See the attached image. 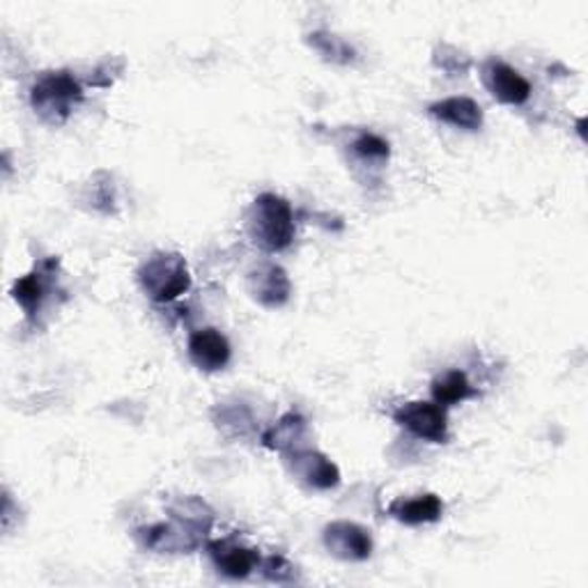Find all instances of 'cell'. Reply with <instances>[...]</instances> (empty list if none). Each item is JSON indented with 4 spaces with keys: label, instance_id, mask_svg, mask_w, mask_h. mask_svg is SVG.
<instances>
[{
    "label": "cell",
    "instance_id": "cell-1",
    "mask_svg": "<svg viewBox=\"0 0 588 588\" xmlns=\"http://www.w3.org/2000/svg\"><path fill=\"white\" fill-rule=\"evenodd\" d=\"M295 212L286 198L262 193L249 212V235L260 249L270 253L286 251L295 241Z\"/></svg>",
    "mask_w": 588,
    "mask_h": 588
},
{
    "label": "cell",
    "instance_id": "cell-2",
    "mask_svg": "<svg viewBox=\"0 0 588 588\" xmlns=\"http://www.w3.org/2000/svg\"><path fill=\"white\" fill-rule=\"evenodd\" d=\"M80 101H84V86L65 70L45 72L30 90V104L35 113L49 125L67 123Z\"/></svg>",
    "mask_w": 588,
    "mask_h": 588
},
{
    "label": "cell",
    "instance_id": "cell-3",
    "mask_svg": "<svg viewBox=\"0 0 588 588\" xmlns=\"http://www.w3.org/2000/svg\"><path fill=\"white\" fill-rule=\"evenodd\" d=\"M138 280L143 292L157 301L168 303L189 292L191 288V274L187 260L179 253L159 251L152 253L138 270Z\"/></svg>",
    "mask_w": 588,
    "mask_h": 588
},
{
    "label": "cell",
    "instance_id": "cell-4",
    "mask_svg": "<svg viewBox=\"0 0 588 588\" xmlns=\"http://www.w3.org/2000/svg\"><path fill=\"white\" fill-rule=\"evenodd\" d=\"M136 536L146 550L159 554H187L198 550L208 531L191 522L173 517V522L168 524H154L146 526V529H138Z\"/></svg>",
    "mask_w": 588,
    "mask_h": 588
},
{
    "label": "cell",
    "instance_id": "cell-5",
    "mask_svg": "<svg viewBox=\"0 0 588 588\" xmlns=\"http://www.w3.org/2000/svg\"><path fill=\"white\" fill-rule=\"evenodd\" d=\"M393 418L418 439L433 443H443L449 439V416L437 402H404L393 412Z\"/></svg>",
    "mask_w": 588,
    "mask_h": 588
},
{
    "label": "cell",
    "instance_id": "cell-6",
    "mask_svg": "<svg viewBox=\"0 0 588 588\" xmlns=\"http://www.w3.org/2000/svg\"><path fill=\"white\" fill-rule=\"evenodd\" d=\"M324 547L340 561H366L373 554V536L356 522L338 520L324 526Z\"/></svg>",
    "mask_w": 588,
    "mask_h": 588
},
{
    "label": "cell",
    "instance_id": "cell-7",
    "mask_svg": "<svg viewBox=\"0 0 588 588\" xmlns=\"http://www.w3.org/2000/svg\"><path fill=\"white\" fill-rule=\"evenodd\" d=\"M483 84L497 101L509 107H522L531 97L529 80H526L515 67L497 58H490L488 63L483 65Z\"/></svg>",
    "mask_w": 588,
    "mask_h": 588
},
{
    "label": "cell",
    "instance_id": "cell-8",
    "mask_svg": "<svg viewBox=\"0 0 588 588\" xmlns=\"http://www.w3.org/2000/svg\"><path fill=\"white\" fill-rule=\"evenodd\" d=\"M286 458L292 476L313 490H331L340 483L338 466L327 455L313 449H299L295 453H288Z\"/></svg>",
    "mask_w": 588,
    "mask_h": 588
},
{
    "label": "cell",
    "instance_id": "cell-9",
    "mask_svg": "<svg viewBox=\"0 0 588 588\" xmlns=\"http://www.w3.org/2000/svg\"><path fill=\"white\" fill-rule=\"evenodd\" d=\"M249 292L260 306L280 309L290 301L292 283L286 270L267 262V265H260L249 274Z\"/></svg>",
    "mask_w": 588,
    "mask_h": 588
},
{
    "label": "cell",
    "instance_id": "cell-10",
    "mask_svg": "<svg viewBox=\"0 0 588 588\" xmlns=\"http://www.w3.org/2000/svg\"><path fill=\"white\" fill-rule=\"evenodd\" d=\"M233 356L230 342L223 336L218 329H200L193 331L189 338V359L193 361V366L205 371V373H216L228 366V361Z\"/></svg>",
    "mask_w": 588,
    "mask_h": 588
},
{
    "label": "cell",
    "instance_id": "cell-11",
    "mask_svg": "<svg viewBox=\"0 0 588 588\" xmlns=\"http://www.w3.org/2000/svg\"><path fill=\"white\" fill-rule=\"evenodd\" d=\"M210 554L218 573L233 579H247L253 571H258L260 556L249 547L235 540H214L210 542Z\"/></svg>",
    "mask_w": 588,
    "mask_h": 588
},
{
    "label": "cell",
    "instance_id": "cell-12",
    "mask_svg": "<svg viewBox=\"0 0 588 588\" xmlns=\"http://www.w3.org/2000/svg\"><path fill=\"white\" fill-rule=\"evenodd\" d=\"M428 113L441 120V123L464 129V132H478L483 127V109L472 97L439 99L428 109Z\"/></svg>",
    "mask_w": 588,
    "mask_h": 588
},
{
    "label": "cell",
    "instance_id": "cell-13",
    "mask_svg": "<svg viewBox=\"0 0 588 588\" xmlns=\"http://www.w3.org/2000/svg\"><path fill=\"white\" fill-rule=\"evenodd\" d=\"M389 515L408 526L433 524L443 515V501L437 495H416L408 499H398L389 505Z\"/></svg>",
    "mask_w": 588,
    "mask_h": 588
},
{
    "label": "cell",
    "instance_id": "cell-14",
    "mask_svg": "<svg viewBox=\"0 0 588 588\" xmlns=\"http://www.w3.org/2000/svg\"><path fill=\"white\" fill-rule=\"evenodd\" d=\"M306 433H309L306 421L292 412V414L283 416L262 441H265V446H270V449L280 451L283 455H288V453H295L299 449H306V446H303Z\"/></svg>",
    "mask_w": 588,
    "mask_h": 588
},
{
    "label": "cell",
    "instance_id": "cell-15",
    "mask_svg": "<svg viewBox=\"0 0 588 588\" xmlns=\"http://www.w3.org/2000/svg\"><path fill=\"white\" fill-rule=\"evenodd\" d=\"M47 276L49 274H45V270H35V272L14 280L12 297H14V301L18 303V306L24 309V313L28 317H35L39 313V309H42V303H45L47 292H49Z\"/></svg>",
    "mask_w": 588,
    "mask_h": 588
},
{
    "label": "cell",
    "instance_id": "cell-16",
    "mask_svg": "<svg viewBox=\"0 0 588 588\" xmlns=\"http://www.w3.org/2000/svg\"><path fill=\"white\" fill-rule=\"evenodd\" d=\"M474 396H476L474 387L460 371H446L433 381V398L437 404H441V408H453V404L470 400Z\"/></svg>",
    "mask_w": 588,
    "mask_h": 588
},
{
    "label": "cell",
    "instance_id": "cell-17",
    "mask_svg": "<svg viewBox=\"0 0 588 588\" xmlns=\"http://www.w3.org/2000/svg\"><path fill=\"white\" fill-rule=\"evenodd\" d=\"M309 45L324 58L329 60V63L336 65H352L356 60V51L354 47L348 42V39H342L336 33L329 30H315L309 35Z\"/></svg>",
    "mask_w": 588,
    "mask_h": 588
},
{
    "label": "cell",
    "instance_id": "cell-18",
    "mask_svg": "<svg viewBox=\"0 0 588 588\" xmlns=\"http://www.w3.org/2000/svg\"><path fill=\"white\" fill-rule=\"evenodd\" d=\"M352 152L356 157H361L363 161H371V164H384V161H387L391 154V146L381 136H377L373 132H363L354 138Z\"/></svg>",
    "mask_w": 588,
    "mask_h": 588
},
{
    "label": "cell",
    "instance_id": "cell-19",
    "mask_svg": "<svg viewBox=\"0 0 588 588\" xmlns=\"http://www.w3.org/2000/svg\"><path fill=\"white\" fill-rule=\"evenodd\" d=\"M435 65L439 70H443L449 76H462L470 70V58H466L462 51H458L455 47L443 45L435 51Z\"/></svg>",
    "mask_w": 588,
    "mask_h": 588
},
{
    "label": "cell",
    "instance_id": "cell-20",
    "mask_svg": "<svg viewBox=\"0 0 588 588\" xmlns=\"http://www.w3.org/2000/svg\"><path fill=\"white\" fill-rule=\"evenodd\" d=\"M260 565H262V573H265V577L272 579V581L283 584V581L295 579V567L283 556H270V559L262 561Z\"/></svg>",
    "mask_w": 588,
    "mask_h": 588
}]
</instances>
